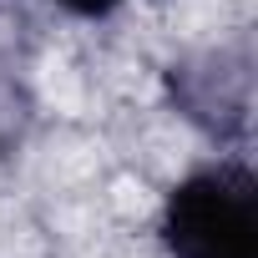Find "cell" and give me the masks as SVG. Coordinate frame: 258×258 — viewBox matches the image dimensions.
<instances>
[{"label":"cell","mask_w":258,"mask_h":258,"mask_svg":"<svg viewBox=\"0 0 258 258\" xmlns=\"http://www.w3.org/2000/svg\"><path fill=\"white\" fill-rule=\"evenodd\" d=\"M172 258H258V182L243 162H213L182 177L162 208Z\"/></svg>","instance_id":"cell-1"},{"label":"cell","mask_w":258,"mask_h":258,"mask_svg":"<svg viewBox=\"0 0 258 258\" xmlns=\"http://www.w3.org/2000/svg\"><path fill=\"white\" fill-rule=\"evenodd\" d=\"M56 6H66L71 16H106V11L121 6V0H56Z\"/></svg>","instance_id":"cell-2"}]
</instances>
